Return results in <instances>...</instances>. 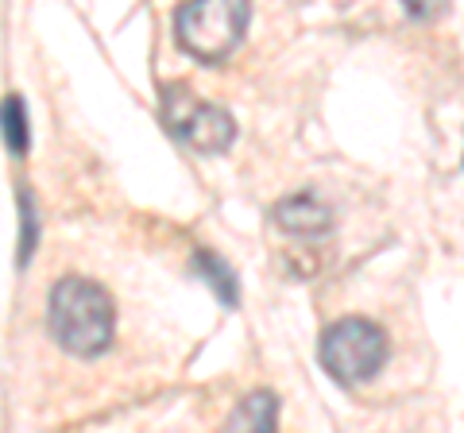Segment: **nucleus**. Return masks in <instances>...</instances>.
Returning a JSON list of instances; mask_svg holds the SVG:
<instances>
[{"mask_svg":"<svg viewBox=\"0 0 464 433\" xmlns=\"http://www.w3.org/2000/svg\"><path fill=\"white\" fill-rule=\"evenodd\" d=\"M47 329L58 349L70 356H101L112 344L116 329V306L105 286L93 279L66 275L54 283L51 302H47Z\"/></svg>","mask_w":464,"mask_h":433,"instance_id":"obj_1","label":"nucleus"},{"mask_svg":"<svg viewBox=\"0 0 464 433\" xmlns=\"http://www.w3.org/2000/svg\"><path fill=\"white\" fill-rule=\"evenodd\" d=\"M252 0H186L174 16V39L190 59L217 66L244 43Z\"/></svg>","mask_w":464,"mask_h":433,"instance_id":"obj_2","label":"nucleus"},{"mask_svg":"<svg viewBox=\"0 0 464 433\" xmlns=\"http://www.w3.org/2000/svg\"><path fill=\"white\" fill-rule=\"evenodd\" d=\"M317 360L341 387L368 383L387 364V333L368 317H341L322 333Z\"/></svg>","mask_w":464,"mask_h":433,"instance_id":"obj_3","label":"nucleus"},{"mask_svg":"<svg viewBox=\"0 0 464 433\" xmlns=\"http://www.w3.org/2000/svg\"><path fill=\"white\" fill-rule=\"evenodd\" d=\"M167 128L198 155H221L237 140V120L221 105L194 101L182 85L167 90Z\"/></svg>","mask_w":464,"mask_h":433,"instance_id":"obj_4","label":"nucleus"},{"mask_svg":"<svg viewBox=\"0 0 464 433\" xmlns=\"http://www.w3.org/2000/svg\"><path fill=\"white\" fill-rule=\"evenodd\" d=\"M271 221L279 225L286 236H322V233H329L333 213L325 201H317L314 194H295V197H283L279 206L271 209Z\"/></svg>","mask_w":464,"mask_h":433,"instance_id":"obj_5","label":"nucleus"},{"mask_svg":"<svg viewBox=\"0 0 464 433\" xmlns=\"http://www.w3.org/2000/svg\"><path fill=\"white\" fill-rule=\"evenodd\" d=\"M275 422H279V402L275 395L259 391L240 402V410L228 418V429H275Z\"/></svg>","mask_w":464,"mask_h":433,"instance_id":"obj_6","label":"nucleus"},{"mask_svg":"<svg viewBox=\"0 0 464 433\" xmlns=\"http://www.w3.org/2000/svg\"><path fill=\"white\" fill-rule=\"evenodd\" d=\"M0 132H5V143H8L12 155H27L32 132H27V105L20 97H5V101H0Z\"/></svg>","mask_w":464,"mask_h":433,"instance_id":"obj_7","label":"nucleus"},{"mask_svg":"<svg viewBox=\"0 0 464 433\" xmlns=\"http://www.w3.org/2000/svg\"><path fill=\"white\" fill-rule=\"evenodd\" d=\"M194 267L201 271V279L213 286L217 298H221L228 310L237 306V298H240V294H237V279H232V267L225 264V259H217L213 252H198V255H194Z\"/></svg>","mask_w":464,"mask_h":433,"instance_id":"obj_8","label":"nucleus"},{"mask_svg":"<svg viewBox=\"0 0 464 433\" xmlns=\"http://www.w3.org/2000/svg\"><path fill=\"white\" fill-rule=\"evenodd\" d=\"M20 221H24V236H20V264H27L35 252V240H39V213H35V197L32 190H20Z\"/></svg>","mask_w":464,"mask_h":433,"instance_id":"obj_9","label":"nucleus"},{"mask_svg":"<svg viewBox=\"0 0 464 433\" xmlns=\"http://www.w3.org/2000/svg\"><path fill=\"white\" fill-rule=\"evenodd\" d=\"M402 8L411 12L414 20L430 24V20H441V16H445V12H449V0H402Z\"/></svg>","mask_w":464,"mask_h":433,"instance_id":"obj_10","label":"nucleus"}]
</instances>
